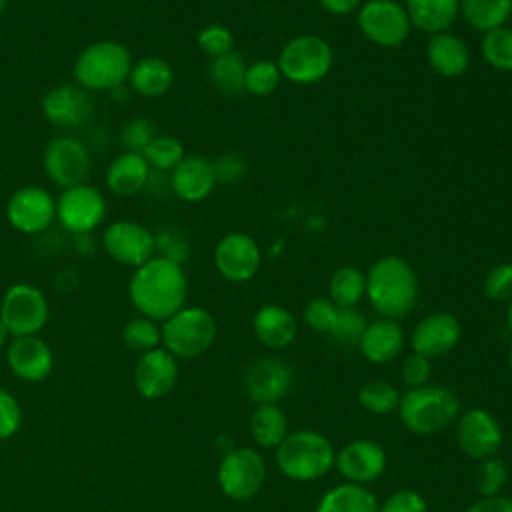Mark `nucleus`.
I'll return each instance as SVG.
<instances>
[{"instance_id":"obj_1","label":"nucleus","mask_w":512,"mask_h":512,"mask_svg":"<svg viewBox=\"0 0 512 512\" xmlns=\"http://www.w3.org/2000/svg\"><path fill=\"white\" fill-rule=\"evenodd\" d=\"M128 296L140 316L164 322L186 304V272L182 264L154 256L142 266L134 268L128 282Z\"/></svg>"},{"instance_id":"obj_2","label":"nucleus","mask_w":512,"mask_h":512,"mask_svg":"<svg viewBox=\"0 0 512 512\" xmlns=\"http://www.w3.org/2000/svg\"><path fill=\"white\" fill-rule=\"evenodd\" d=\"M382 318H404L418 300V276L400 256L376 260L366 274V294Z\"/></svg>"},{"instance_id":"obj_3","label":"nucleus","mask_w":512,"mask_h":512,"mask_svg":"<svg viewBox=\"0 0 512 512\" xmlns=\"http://www.w3.org/2000/svg\"><path fill=\"white\" fill-rule=\"evenodd\" d=\"M460 414L458 396L442 384L408 388L400 396L398 416L402 426L416 436H434Z\"/></svg>"},{"instance_id":"obj_4","label":"nucleus","mask_w":512,"mask_h":512,"mask_svg":"<svg viewBox=\"0 0 512 512\" xmlns=\"http://www.w3.org/2000/svg\"><path fill=\"white\" fill-rule=\"evenodd\" d=\"M130 50L116 40H96L74 60V80L86 92H110L128 82L132 70Z\"/></svg>"},{"instance_id":"obj_5","label":"nucleus","mask_w":512,"mask_h":512,"mask_svg":"<svg viewBox=\"0 0 512 512\" xmlns=\"http://www.w3.org/2000/svg\"><path fill=\"white\" fill-rule=\"evenodd\" d=\"M334 446L332 442L316 430H296L290 432L276 446V466L278 470L294 482H312L328 474L334 466Z\"/></svg>"},{"instance_id":"obj_6","label":"nucleus","mask_w":512,"mask_h":512,"mask_svg":"<svg viewBox=\"0 0 512 512\" xmlns=\"http://www.w3.org/2000/svg\"><path fill=\"white\" fill-rule=\"evenodd\" d=\"M162 344L176 358H196L216 340V320L200 306H184L162 322Z\"/></svg>"},{"instance_id":"obj_7","label":"nucleus","mask_w":512,"mask_h":512,"mask_svg":"<svg viewBox=\"0 0 512 512\" xmlns=\"http://www.w3.org/2000/svg\"><path fill=\"white\" fill-rule=\"evenodd\" d=\"M332 48L316 34H302L286 42L278 56V70L294 84H314L328 76L332 68Z\"/></svg>"},{"instance_id":"obj_8","label":"nucleus","mask_w":512,"mask_h":512,"mask_svg":"<svg viewBox=\"0 0 512 512\" xmlns=\"http://www.w3.org/2000/svg\"><path fill=\"white\" fill-rule=\"evenodd\" d=\"M218 486L230 500L246 502L254 498L266 480V464L256 448H230L218 464Z\"/></svg>"},{"instance_id":"obj_9","label":"nucleus","mask_w":512,"mask_h":512,"mask_svg":"<svg viewBox=\"0 0 512 512\" xmlns=\"http://www.w3.org/2000/svg\"><path fill=\"white\" fill-rule=\"evenodd\" d=\"M48 314L44 292L28 282L12 284L0 302V320L14 338L38 334L46 326Z\"/></svg>"},{"instance_id":"obj_10","label":"nucleus","mask_w":512,"mask_h":512,"mask_svg":"<svg viewBox=\"0 0 512 512\" xmlns=\"http://www.w3.org/2000/svg\"><path fill=\"white\" fill-rule=\"evenodd\" d=\"M108 212L104 194L92 184H76L64 188L56 198V220L60 226L76 236L96 230Z\"/></svg>"},{"instance_id":"obj_11","label":"nucleus","mask_w":512,"mask_h":512,"mask_svg":"<svg viewBox=\"0 0 512 512\" xmlns=\"http://www.w3.org/2000/svg\"><path fill=\"white\" fill-rule=\"evenodd\" d=\"M42 166L50 182L64 190L86 182L92 158L84 140L76 136H56L44 146Z\"/></svg>"},{"instance_id":"obj_12","label":"nucleus","mask_w":512,"mask_h":512,"mask_svg":"<svg viewBox=\"0 0 512 512\" xmlns=\"http://www.w3.org/2000/svg\"><path fill=\"white\" fill-rule=\"evenodd\" d=\"M358 26L362 34L384 48L400 46L410 34L406 8L396 0H368L360 6Z\"/></svg>"},{"instance_id":"obj_13","label":"nucleus","mask_w":512,"mask_h":512,"mask_svg":"<svg viewBox=\"0 0 512 512\" xmlns=\"http://www.w3.org/2000/svg\"><path fill=\"white\" fill-rule=\"evenodd\" d=\"M6 218L22 234L46 232L56 220V198L42 186H20L6 202Z\"/></svg>"},{"instance_id":"obj_14","label":"nucleus","mask_w":512,"mask_h":512,"mask_svg":"<svg viewBox=\"0 0 512 512\" xmlns=\"http://www.w3.org/2000/svg\"><path fill=\"white\" fill-rule=\"evenodd\" d=\"M102 248L114 262L128 268H138L156 256L152 230L134 220H116L106 226Z\"/></svg>"},{"instance_id":"obj_15","label":"nucleus","mask_w":512,"mask_h":512,"mask_svg":"<svg viewBox=\"0 0 512 512\" xmlns=\"http://www.w3.org/2000/svg\"><path fill=\"white\" fill-rule=\"evenodd\" d=\"M458 448L472 460H484L496 456L504 442V432L498 418L484 410H466L456 424Z\"/></svg>"},{"instance_id":"obj_16","label":"nucleus","mask_w":512,"mask_h":512,"mask_svg":"<svg viewBox=\"0 0 512 512\" xmlns=\"http://www.w3.org/2000/svg\"><path fill=\"white\" fill-rule=\"evenodd\" d=\"M334 466L346 482L366 486L384 474L386 452L378 442L358 438L336 452Z\"/></svg>"},{"instance_id":"obj_17","label":"nucleus","mask_w":512,"mask_h":512,"mask_svg":"<svg viewBox=\"0 0 512 512\" xmlns=\"http://www.w3.org/2000/svg\"><path fill=\"white\" fill-rule=\"evenodd\" d=\"M294 382L292 368L280 358H258L244 374V392L254 404H276L282 400Z\"/></svg>"},{"instance_id":"obj_18","label":"nucleus","mask_w":512,"mask_h":512,"mask_svg":"<svg viewBox=\"0 0 512 512\" xmlns=\"http://www.w3.org/2000/svg\"><path fill=\"white\" fill-rule=\"evenodd\" d=\"M260 248L256 240L244 232L226 234L214 248V266L222 278L230 282H246L260 268Z\"/></svg>"},{"instance_id":"obj_19","label":"nucleus","mask_w":512,"mask_h":512,"mask_svg":"<svg viewBox=\"0 0 512 512\" xmlns=\"http://www.w3.org/2000/svg\"><path fill=\"white\" fill-rule=\"evenodd\" d=\"M42 114L56 128L76 130L90 118L92 102L78 84H58L44 94Z\"/></svg>"},{"instance_id":"obj_20","label":"nucleus","mask_w":512,"mask_h":512,"mask_svg":"<svg viewBox=\"0 0 512 512\" xmlns=\"http://www.w3.org/2000/svg\"><path fill=\"white\" fill-rule=\"evenodd\" d=\"M460 320L450 312H432L424 316L410 334L412 352L426 358H438L448 354L460 342Z\"/></svg>"},{"instance_id":"obj_21","label":"nucleus","mask_w":512,"mask_h":512,"mask_svg":"<svg viewBox=\"0 0 512 512\" xmlns=\"http://www.w3.org/2000/svg\"><path fill=\"white\" fill-rule=\"evenodd\" d=\"M178 380V358L172 356L164 346L140 354L134 366V386L140 396L158 400L166 396Z\"/></svg>"},{"instance_id":"obj_22","label":"nucleus","mask_w":512,"mask_h":512,"mask_svg":"<svg viewBox=\"0 0 512 512\" xmlns=\"http://www.w3.org/2000/svg\"><path fill=\"white\" fill-rule=\"evenodd\" d=\"M6 362L14 376L24 382L44 380L54 366V356L50 346L38 336H16L8 344Z\"/></svg>"},{"instance_id":"obj_23","label":"nucleus","mask_w":512,"mask_h":512,"mask_svg":"<svg viewBox=\"0 0 512 512\" xmlns=\"http://www.w3.org/2000/svg\"><path fill=\"white\" fill-rule=\"evenodd\" d=\"M404 342L406 338L400 322L380 316L378 320L366 324L358 346L368 362L388 364L402 352Z\"/></svg>"},{"instance_id":"obj_24","label":"nucleus","mask_w":512,"mask_h":512,"mask_svg":"<svg viewBox=\"0 0 512 512\" xmlns=\"http://www.w3.org/2000/svg\"><path fill=\"white\" fill-rule=\"evenodd\" d=\"M170 186L184 202H200L216 186L212 162L202 156H184L182 162L170 172Z\"/></svg>"},{"instance_id":"obj_25","label":"nucleus","mask_w":512,"mask_h":512,"mask_svg":"<svg viewBox=\"0 0 512 512\" xmlns=\"http://www.w3.org/2000/svg\"><path fill=\"white\" fill-rule=\"evenodd\" d=\"M150 166L144 154L134 152H120L114 156L104 172V182L110 192L116 196H134L148 186L150 180Z\"/></svg>"},{"instance_id":"obj_26","label":"nucleus","mask_w":512,"mask_h":512,"mask_svg":"<svg viewBox=\"0 0 512 512\" xmlns=\"http://www.w3.org/2000/svg\"><path fill=\"white\" fill-rule=\"evenodd\" d=\"M252 330L260 344L272 350H282L294 342L298 326L290 310L278 304H266L256 310Z\"/></svg>"},{"instance_id":"obj_27","label":"nucleus","mask_w":512,"mask_h":512,"mask_svg":"<svg viewBox=\"0 0 512 512\" xmlns=\"http://www.w3.org/2000/svg\"><path fill=\"white\" fill-rule=\"evenodd\" d=\"M426 58L436 74L444 78H456L466 72L470 64V50L462 38L440 32L428 40Z\"/></svg>"},{"instance_id":"obj_28","label":"nucleus","mask_w":512,"mask_h":512,"mask_svg":"<svg viewBox=\"0 0 512 512\" xmlns=\"http://www.w3.org/2000/svg\"><path fill=\"white\" fill-rule=\"evenodd\" d=\"M128 82L132 92L144 98H158L172 88L174 70L160 56H144L132 64Z\"/></svg>"},{"instance_id":"obj_29","label":"nucleus","mask_w":512,"mask_h":512,"mask_svg":"<svg viewBox=\"0 0 512 512\" xmlns=\"http://www.w3.org/2000/svg\"><path fill=\"white\" fill-rule=\"evenodd\" d=\"M404 8L414 28L434 36L454 24L460 12V0H406Z\"/></svg>"},{"instance_id":"obj_30","label":"nucleus","mask_w":512,"mask_h":512,"mask_svg":"<svg viewBox=\"0 0 512 512\" xmlns=\"http://www.w3.org/2000/svg\"><path fill=\"white\" fill-rule=\"evenodd\" d=\"M376 496L358 484H338L322 494L314 512H378Z\"/></svg>"},{"instance_id":"obj_31","label":"nucleus","mask_w":512,"mask_h":512,"mask_svg":"<svg viewBox=\"0 0 512 512\" xmlns=\"http://www.w3.org/2000/svg\"><path fill=\"white\" fill-rule=\"evenodd\" d=\"M250 434L260 448H276L288 436V420L278 404H256Z\"/></svg>"},{"instance_id":"obj_32","label":"nucleus","mask_w":512,"mask_h":512,"mask_svg":"<svg viewBox=\"0 0 512 512\" xmlns=\"http://www.w3.org/2000/svg\"><path fill=\"white\" fill-rule=\"evenodd\" d=\"M460 12L474 30L486 34L512 16V0H460Z\"/></svg>"},{"instance_id":"obj_33","label":"nucleus","mask_w":512,"mask_h":512,"mask_svg":"<svg viewBox=\"0 0 512 512\" xmlns=\"http://www.w3.org/2000/svg\"><path fill=\"white\" fill-rule=\"evenodd\" d=\"M246 68L248 64L244 62L242 54L238 52H228L218 58L210 60L208 76L214 88L226 96H238L244 92V78H246Z\"/></svg>"},{"instance_id":"obj_34","label":"nucleus","mask_w":512,"mask_h":512,"mask_svg":"<svg viewBox=\"0 0 512 512\" xmlns=\"http://www.w3.org/2000/svg\"><path fill=\"white\" fill-rule=\"evenodd\" d=\"M328 294L338 308H354L366 294V276L354 266H342L332 274Z\"/></svg>"},{"instance_id":"obj_35","label":"nucleus","mask_w":512,"mask_h":512,"mask_svg":"<svg viewBox=\"0 0 512 512\" xmlns=\"http://www.w3.org/2000/svg\"><path fill=\"white\" fill-rule=\"evenodd\" d=\"M122 342L134 352H150L162 344V328L156 320L146 316H136L128 320L122 328Z\"/></svg>"},{"instance_id":"obj_36","label":"nucleus","mask_w":512,"mask_h":512,"mask_svg":"<svg viewBox=\"0 0 512 512\" xmlns=\"http://www.w3.org/2000/svg\"><path fill=\"white\" fill-rule=\"evenodd\" d=\"M358 402L366 412L376 414V416H384V414H390V412L398 410L400 394L386 380H370L360 388Z\"/></svg>"},{"instance_id":"obj_37","label":"nucleus","mask_w":512,"mask_h":512,"mask_svg":"<svg viewBox=\"0 0 512 512\" xmlns=\"http://www.w3.org/2000/svg\"><path fill=\"white\" fill-rule=\"evenodd\" d=\"M184 146L174 136L158 134L144 152V158L152 172H172L184 158Z\"/></svg>"},{"instance_id":"obj_38","label":"nucleus","mask_w":512,"mask_h":512,"mask_svg":"<svg viewBox=\"0 0 512 512\" xmlns=\"http://www.w3.org/2000/svg\"><path fill=\"white\" fill-rule=\"evenodd\" d=\"M506 482H508V468L500 458L490 456V458L478 460V466L474 468V474H472V484L480 498L498 496L504 490Z\"/></svg>"},{"instance_id":"obj_39","label":"nucleus","mask_w":512,"mask_h":512,"mask_svg":"<svg viewBox=\"0 0 512 512\" xmlns=\"http://www.w3.org/2000/svg\"><path fill=\"white\" fill-rule=\"evenodd\" d=\"M480 50L484 60L504 72H512V28L500 26L482 36Z\"/></svg>"},{"instance_id":"obj_40","label":"nucleus","mask_w":512,"mask_h":512,"mask_svg":"<svg viewBox=\"0 0 512 512\" xmlns=\"http://www.w3.org/2000/svg\"><path fill=\"white\" fill-rule=\"evenodd\" d=\"M280 76L282 74H280L276 62L258 60L246 68L244 90L254 96H268L278 88Z\"/></svg>"},{"instance_id":"obj_41","label":"nucleus","mask_w":512,"mask_h":512,"mask_svg":"<svg viewBox=\"0 0 512 512\" xmlns=\"http://www.w3.org/2000/svg\"><path fill=\"white\" fill-rule=\"evenodd\" d=\"M156 126L150 118L136 116L130 122L122 126L120 132V144L124 152H134V154H144L150 142L156 138Z\"/></svg>"},{"instance_id":"obj_42","label":"nucleus","mask_w":512,"mask_h":512,"mask_svg":"<svg viewBox=\"0 0 512 512\" xmlns=\"http://www.w3.org/2000/svg\"><path fill=\"white\" fill-rule=\"evenodd\" d=\"M366 324V316L356 308H338L334 326L328 336L340 344H358Z\"/></svg>"},{"instance_id":"obj_43","label":"nucleus","mask_w":512,"mask_h":512,"mask_svg":"<svg viewBox=\"0 0 512 512\" xmlns=\"http://www.w3.org/2000/svg\"><path fill=\"white\" fill-rule=\"evenodd\" d=\"M302 314H304L306 326H310L316 332L330 334V330L334 326V320H336V314H338V306L330 298L318 296V298H312L304 306Z\"/></svg>"},{"instance_id":"obj_44","label":"nucleus","mask_w":512,"mask_h":512,"mask_svg":"<svg viewBox=\"0 0 512 512\" xmlns=\"http://www.w3.org/2000/svg\"><path fill=\"white\" fill-rule=\"evenodd\" d=\"M234 38L232 32L222 24H208L198 32V48L212 58L232 52Z\"/></svg>"},{"instance_id":"obj_45","label":"nucleus","mask_w":512,"mask_h":512,"mask_svg":"<svg viewBox=\"0 0 512 512\" xmlns=\"http://www.w3.org/2000/svg\"><path fill=\"white\" fill-rule=\"evenodd\" d=\"M484 292L494 302L512 300V264L494 266L484 280Z\"/></svg>"},{"instance_id":"obj_46","label":"nucleus","mask_w":512,"mask_h":512,"mask_svg":"<svg viewBox=\"0 0 512 512\" xmlns=\"http://www.w3.org/2000/svg\"><path fill=\"white\" fill-rule=\"evenodd\" d=\"M378 512H428L426 498L412 488L392 492L378 508Z\"/></svg>"},{"instance_id":"obj_47","label":"nucleus","mask_w":512,"mask_h":512,"mask_svg":"<svg viewBox=\"0 0 512 512\" xmlns=\"http://www.w3.org/2000/svg\"><path fill=\"white\" fill-rule=\"evenodd\" d=\"M154 242H156L158 256L166 260L184 264V260L188 258V242L182 238L178 230H162L154 234Z\"/></svg>"},{"instance_id":"obj_48","label":"nucleus","mask_w":512,"mask_h":512,"mask_svg":"<svg viewBox=\"0 0 512 512\" xmlns=\"http://www.w3.org/2000/svg\"><path fill=\"white\" fill-rule=\"evenodd\" d=\"M22 424V408L18 400L0 388V440L12 438Z\"/></svg>"},{"instance_id":"obj_49","label":"nucleus","mask_w":512,"mask_h":512,"mask_svg":"<svg viewBox=\"0 0 512 512\" xmlns=\"http://www.w3.org/2000/svg\"><path fill=\"white\" fill-rule=\"evenodd\" d=\"M430 374H432V364H430V358L422 356V354H408L402 362V368H400V376H402V382L408 386V388H418V386H424L428 384L430 380Z\"/></svg>"},{"instance_id":"obj_50","label":"nucleus","mask_w":512,"mask_h":512,"mask_svg":"<svg viewBox=\"0 0 512 512\" xmlns=\"http://www.w3.org/2000/svg\"><path fill=\"white\" fill-rule=\"evenodd\" d=\"M212 170H214L216 182L234 184L244 176L246 162L234 152H224L216 160H212Z\"/></svg>"},{"instance_id":"obj_51","label":"nucleus","mask_w":512,"mask_h":512,"mask_svg":"<svg viewBox=\"0 0 512 512\" xmlns=\"http://www.w3.org/2000/svg\"><path fill=\"white\" fill-rule=\"evenodd\" d=\"M466 512H512V498L502 494L478 498Z\"/></svg>"},{"instance_id":"obj_52","label":"nucleus","mask_w":512,"mask_h":512,"mask_svg":"<svg viewBox=\"0 0 512 512\" xmlns=\"http://www.w3.org/2000/svg\"><path fill=\"white\" fill-rule=\"evenodd\" d=\"M320 6L330 12V14H336V16H344V14H350L354 12L362 0H318Z\"/></svg>"},{"instance_id":"obj_53","label":"nucleus","mask_w":512,"mask_h":512,"mask_svg":"<svg viewBox=\"0 0 512 512\" xmlns=\"http://www.w3.org/2000/svg\"><path fill=\"white\" fill-rule=\"evenodd\" d=\"M8 338H10V332L6 330V326L2 324V320H0V348L8 342Z\"/></svg>"},{"instance_id":"obj_54","label":"nucleus","mask_w":512,"mask_h":512,"mask_svg":"<svg viewBox=\"0 0 512 512\" xmlns=\"http://www.w3.org/2000/svg\"><path fill=\"white\" fill-rule=\"evenodd\" d=\"M506 322H508V328H510V332H512V300H510V304H508V314H506Z\"/></svg>"},{"instance_id":"obj_55","label":"nucleus","mask_w":512,"mask_h":512,"mask_svg":"<svg viewBox=\"0 0 512 512\" xmlns=\"http://www.w3.org/2000/svg\"><path fill=\"white\" fill-rule=\"evenodd\" d=\"M6 4H8V0H0V16H2L4 10H6Z\"/></svg>"},{"instance_id":"obj_56","label":"nucleus","mask_w":512,"mask_h":512,"mask_svg":"<svg viewBox=\"0 0 512 512\" xmlns=\"http://www.w3.org/2000/svg\"><path fill=\"white\" fill-rule=\"evenodd\" d=\"M508 362H510V370H512V350H510V358H508Z\"/></svg>"}]
</instances>
